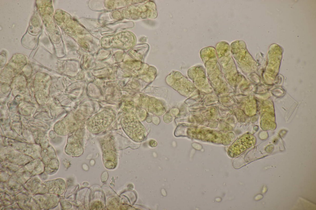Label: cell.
<instances>
[{
  "mask_svg": "<svg viewBox=\"0 0 316 210\" xmlns=\"http://www.w3.org/2000/svg\"><path fill=\"white\" fill-rule=\"evenodd\" d=\"M254 138L249 135H243L235 141L230 146L227 154L231 158L239 156L254 144Z\"/></svg>",
  "mask_w": 316,
  "mask_h": 210,
  "instance_id": "1",
  "label": "cell"
},
{
  "mask_svg": "<svg viewBox=\"0 0 316 210\" xmlns=\"http://www.w3.org/2000/svg\"><path fill=\"white\" fill-rule=\"evenodd\" d=\"M123 126L126 133L133 137L141 139L145 135L143 126L138 121H123Z\"/></svg>",
  "mask_w": 316,
  "mask_h": 210,
  "instance_id": "2",
  "label": "cell"
}]
</instances>
